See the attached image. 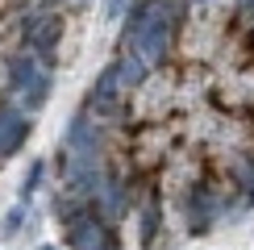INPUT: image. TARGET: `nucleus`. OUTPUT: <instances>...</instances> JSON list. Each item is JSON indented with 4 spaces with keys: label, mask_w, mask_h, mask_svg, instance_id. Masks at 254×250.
<instances>
[{
    "label": "nucleus",
    "mask_w": 254,
    "mask_h": 250,
    "mask_svg": "<svg viewBox=\"0 0 254 250\" xmlns=\"http://www.w3.org/2000/svg\"><path fill=\"white\" fill-rule=\"evenodd\" d=\"M238 8H254V0H238Z\"/></svg>",
    "instance_id": "13"
},
{
    "label": "nucleus",
    "mask_w": 254,
    "mask_h": 250,
    "mask_svg": "<svg viewBox=\"0 0 254 250\" xmlns=\"http://www.w3.org/2000/svg\"><path fill=\"white\" fill-rule=\"evenodd\" d=\"M38 250H55V246H38Z\"/></svg>",
    "instance_id": "14"
},
{
    "label": "nucleus",
    "mask_w": 254,
    "mask_h": 250,
    "mask_svg": "<svg viewBox=\"0 0 254 250\" xmlns=\"http://www.w3.org/2000/svg\"><path fill=\"white\" fill-rule=\"evenodd\" d=\"M188 208H192V229H196V234H204V229L217 221V213H221V196L208 184H200L196 192L188 196Z\"/></svg>",
    "instance_id": "6"
},
{
    "label": "nucleus",
    "mask_w": 254,
    "mask_h": 250,
    "mask_svg": "<svg viewBox=\"0 0 254 250\" xmlns=\"http://www.w3.org/2000/svg\"><path fill=\"white\" fill-rule=\"evenodd\" d=\"M117 71H121V83L125 88H137L142 83V75H146V62L133 55V50H125V55L117 59Z\"/></svg>",
    "instance_id": "10"
},
{
    "label": "nucleus",
    "mask_w": 254,
    "mask_h": 250,
    "mask_svg": "<svg viewBox=\"0 0 254 250\" xmlns=\"http://www.w3.org/2000/svg\"><path fill=\"white\" fill-rule=\"evenodd\" d=\"M42 171H46V163H29V171H25V180H21V196H25V200H29V196H34L38 192V184H42Z\"/></svg>",
    "instance_id": "12"
},
{
    "label": "nucleus",
    "mask_w": 254,
    "mask_h": 250,
    "mask_svg": "<svg viewBox=\"0 0 254 250\" xmlns=\"http://www.w3.org/2000/svg\"><path fill=\"white\" fill-rule=\"evenodd\" d=\"M67 242L71 250H113V234L96 213H67Z\"/></svg>",
    "instance_id": "3"
},
{
    "label": "nucleus",
    "mask_w": 254,
    "mask_h": 250,
    "mask_svg": "<svg viewBox=\"0 0 254 250\" xmlns=\"http://www.w3.org/2000/svg\"><path fill=\"white\" fill-rule=\"evenodd\" d=\"M42 79V67L29 55H17L13 62H8V83H13L17 92H25V88H34V83Z\"/></svg>",
    "instance_id": "8"
},
{
    "label": "nucleus",
    "mask_w": 254,
    "mask_h": 250,
    "mask_svg": "<svg viewBox=\"0 0 254 250\" xmlns=\"http://www.w3.org/2000/svg\"><path fill=\"white\" fill-rule=\"evenodd\" d=\"M179 17H184V0H142L129 13V21H125V34H121L125 50H133L146 67L163 62Z\"/></svg>",
    "instance_id": "1"
},
{
    "label": "nucleus",
    "mask_w": 254,
    "mask_h": 250,
    "mask_svg": "<svg viewBox=\"0 0 254 250\" xmlns=\"http://www.w3.org/2000/svg\"><path fill=\"white\" fill-rule=\"evenodd\" d=\"M25 133H29V117L17 109V104H0V159L21 150Z\"/></svg>",
    "instance_id": "4"
},
{
    "label": "nucleus",
    "mask_w": 254,
    "mask_h": 250,
    "mask_svg": "<svg viewBox=\"0 0 254 250\" xmlns=\"http://www.w3.org/2000/svg\"><path fill=\"white\" fill-rule=\"evenodd\" d=\"M154 234H158V208L146 204L142 208V246H154Z\"/></svg>",
    "instance_id": "11"
},
{
    "label": "nucleus",
    "mask_w": 254,
    "mask_h": 250,
    "mask_svg": "<svg viewBox=\"0 0 254 250\" xmlns=\"http://www.w3.org/2000/svg\"><path fill=\"white\" fill-rule=\"evenodd\" d=\"M229 171H234V184L254 200V159H246V154H234V159H229Z\"/></svg>",
    "instance_id": "9"
},
{
    "label": "nucleus",
    "mask_w": 254,
    "mask_h": 250,
    "mask_svg": "<svg viewBox=\"0 0 254 250\" xmlns=\"http://www.w3.org/2000/svg\"><path fill=\"white\" fill-rule=\"evenodd\" d=\"M196 4H204V0H196Z\"/></svg>",
    "instance_id": "15"
},
{
    "label": "nucleus",
    "mask_w": 254,
    "mask_h": 250,
    "mask_svg": "<svg viewBox=\"0 0 254 250\" xmlns=\"http://www.w3.org/2000/svg\"><path fill=\"white\" fill-rule=\"evenodd\" d=\"M121 96H125V83H121V71L117 62H109V67L96 75V83H92V96H88V113L92 117H117L121 109Z\"/></svg>",
    "instance_id": "2"
},
{
    "label": "nucleus",
    "mask_w": 254,
    "mask_h": 250,
    "mask_svg": "<svg viewBox=\"0 0 254 250\" xmlns=\"http://www.w3.org/2000/svg\"><path fill=\"white\" fill-rule=\"evenodd\" d=\"M25 42L34 50H42V55H50V50L63 42V17H55V13H42V17H34L25 25Z\"/></svg>",
    "instance_id": "5"
},
{
    "label": "nucleus",
    "mask_w": 254,
    "mask_h": 250,
    "mask_svg": "<svg viewBox=\"0 0 254 250\" xmlns=\"http://www.w3.org/2000/svg\"><path fill=\"white\" fill-rule=\"evenodd\" d=\"M96 204H100L109 217H121V213H125V188H121V175H100Z\"/></svg>",
    "instance_id": "7"
}]
</instances>
